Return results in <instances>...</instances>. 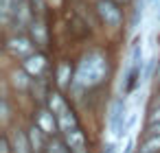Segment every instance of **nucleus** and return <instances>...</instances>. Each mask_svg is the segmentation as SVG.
Segmentation results:
<instances>
[{"mask_svg": "<svg viewBox=\"0 0 160 153\" xmlns=\"http://www.w3.org/2000/svg\"><path fill=\"white\" fill-rule=\"evenodd\" d=\"M105 77H108V59L101 53H90L79 64L77 74H75V83L79 88H94Z\"/></svg>", "mask_w": 160, "mask_h": 153, "instance_id": "f257e3e1", "label": "nucleus"}, {"mask_svg": "<svg viewBox=\"0 0 160 153\" xmlns=\"http://www.w3.org/2000/svg\"><path fill=\"white\" fill-rule=\"evenodd\" d=\"M140 68H142V48H140V40L134 42L132 46V57H129V70L125 77V92H132L138 81H140Z\"/></svg>", "mask_w": 160, "mask_h": 153, "instance_id": "f03ea898", "label": "nucleus"}, {"mask_svg": "<svg viewBox=\"0 0 160 153\" xmlns=\"http://www.w3.org/2000/svg\"><path fill=\"white\" fill-rule=\"evenodd\" d=\"M127 120H129V116H127L125 101L123 98L114 101V105L110 109V129H112V133L116 138H121L123 133H127Z\"/></svg>", "mask_w": 160, "mask_h": 153, "instance_id": "7ed1b4c3", "label": "nucleus"}, {"mask_svg": "<svg viewBox=\"0 0 160 153\" xmlns=\"http://www.w3.org/2000/svg\"><path fill=\"white\" fill-rule=\"evenodd\" d=\"M97 9H99V16H101V20L105 24H110V26L121 24V9L112 2V0H99Z\"/></svg>", "mask_w": 160, "mask_h": 153, "instance_id": "20e7f679", "label": "nucleus"}, {"mask_svg": "<svg viewBox=\"0 0 160 153\" xmlns=\"http://www.w3.org/2000/svg\"><path fill=\"white\" fill-rule=\"evenodd\" d=\"M7 48L16 55V57H29V55H33V44L27 40V37H13V40H9V44H7Z\"/></svg>", "mask_w": 160, "mask_h": 153, "instance_id": "39448f33", "label": "nucleus"}, {"mask_svg": "<svg viewBox=\"0 0 160 153\" xmlns=\"http://www.w3.org/2000/svg\"><path fill=\"white\" fill-rule=\"evenodd\" d=\"M66 140H68L70 153H86V140H83V133L77 127L70 129V131H66Z\"/></svg>", "mask_w": 160, "mask_h": 153, "instance_id": "423d86ee", "label": "nucleus"}, {"mask_svg": "<svg viewBox=\"0 0 160 153\" xmlns=\"http://www.w3.org/2000/svg\"><path fill=\"white\" fill-rule=\"evenodd\" d=\"M38 125L44 129V133H55V131H57V127H59L57 116H53V109H51V112L42 109V112L38 114Z\"/></svg>", "mask_w": 160, "mask_h": 153, "instance_id": "0eeeda50", "label": "nucleus"}, {"mask_svg": "<svg viewBox=\"0 0 160 153\" xmlns=\"http://www.w3.org/2000/svg\"><path fill=\"white\" fill-rule=\"evenodd\" d=\"M44 68H46V59H44L42 55H29V57L24 59V70H27L31 77L42 74Z\"/></svg>", "mask_w": 160, "mask_h": 153, "instance_id": "6e6552de", "label": "nucleus"}, {"mask_svg": "<svg viewBox=\"0 0 160 153\" xmlns=\"http://www.w3.org/2000/svg\"><path fill=\"white\" fill-rule=\"evenodd\" d=\"M42 133H44V129H42L40 125H35V127L31 129L29 140H31V151H35V153H40L42 146H44V142H42Z\"/></svg>", "mask_w": 160, "mask_h": 153, "instance_id": "1a4fd4ad", "label": "nucleus"}, {"mask_svg": "<svg viewBox=\"0 0 160 153\" xmlns=\"http://www.w3.org/2000/svg\"><path fill=\"white\" fill-rule=\"evenodd\" d=\"M158 151H160V136H151L140 146V153H158Z\"/></svg>", "mask_w": 160, "mask_h": 153, "instance_id": "9d476101", "label": "nucleus"}, {"mask_svg": "<svg viewBox=\"0 0 160 153\" xmlns=\"http://www.w3.org/2000/svg\"><path fill=\"white\" fill-rule=\"evenodd\" d=\"M13 142H16V144H13V146H16V149H13L16 153H29V151H27V138H24L22 133H18V131H16Z\"/></svg>", "mask_w": 160, "mask_h": 153, "instance_id": "9b49d317", "label": "nucleus"}, {"mask_svg": "<svg viewBox=\"0 0 160 153\" xmlns=\"http://www.w3.org/2000/svg\"><path fill=\"white\" fill-rule=\"evenodd\" d=\"M68 77H70V66H68V64H62V66H59V79H57L62 88L68 85Z\"/></svg>", "mask_w": 160, "mask_h": 153, "instance_id": "f8f14e48", "label": "nucleus"}, {"mask_svg": "<svg viewBox=\"0 0 160 153\" xmlns=\"http://www.w3.org/2000/svg\"><path fill=\"white\" fill-rule=\"evenodd\" d=\"M48 153H70V149H64V144L55 140V142L48 144Z\"/></svg>", "mask_w": 160, "mask_h": 153, "instance_id": "ddd939ff", "label": "nucleus"}, {"mask_svg": "<svg viewBox=\"0 0 160 153\" xmlns=\"http://www.w3.org/2000/svg\"><path fill=\"white\" fill-rule=\"evenodd\" d=\"M13 77H16V81H13L16 85H20V88H27V85H29V79H27L24 72H16Z\"/></svg>", "mask_w": 160, "mask_h": 153, "instance_id": "4468645a", "label": "nucleus"}, {"mask_svg": "<svg viewBox=\"0 0 160 153\" xmlns=\"http://www.w3.org/2000/svg\"><path fill=\"white\" fill-rule=\"evenodd\" d=\"M147 133H149V136H160V120L151 122V125H149V129H147Z\"/></svg>", "mask_w": 160, "mask_h": 153, "instance_id": "2eb2a0df", "label": "nucleus"}, {"mask_svg": "<svg viewBox=\"0 0 160 153\" xmlns=\"http://www.w3.org/2000/svg\"><path fill=\"white\" fill-rule=\"evenodd\" d=\"M156 120H160V107L153 109V114H151V122H156Z\"/></svg>", "mask_w": 160, "mask_h": 153, "instance_id": "dca6fc26", "label": "nucleus"}, {"mask_svg": "<svg viewBox=\"0 0 160 153\" xmlns=\"http://www.w3.org/2000/svg\"><path fill=\"white\" fill-rule=\"evenodd\" d=\"M105 153H116V149H114V146H108V149H105Z\"/></svg>", "mask_w": 160, "mask_h": 153, "instance_id": "f3484780", "label": "nucleus"}, {"mask_svg": "<svg viewBox=\"0 0 160 153\" xmlns=\"http://www.w3.org/2000/svg\"><path fill=\"white\" fill-rule=\"evenodd\" d=\"M125 153H132V142L127 144V149H125Z\"/></svg>", "mask_w": 160, "mask_h": 153, "instance_id": "a211bd4d", "label": "nucleus"}, {"mask_svg": "<svg viewBox=\"0 0 160 153\" xmlns=\"http://www.w3.org/2000/svg\"><path fill=\"white\" fill-rule=\"evenodd\" d=\"M156 74H158V79H160V64H158V72H156Z\"/></svg>", "mask_w": 160, "mask_h": 153, "instance_id": "6ab92c4d", "label": "nucleus"}, {"mask_svg": "<svg viewBox=\"0 0 160 153\" xmlns=\"http://www.w3.org/2000/svg\"><path fill=\"white\" fill-rule=\"evenodd\" d=\"M149 2H156V0H149Z\"/></svg>", "mask_w": 160, "mask_h": 153, "instance_id": "aec40b11", "label": "nucleus"}]
</instances>
